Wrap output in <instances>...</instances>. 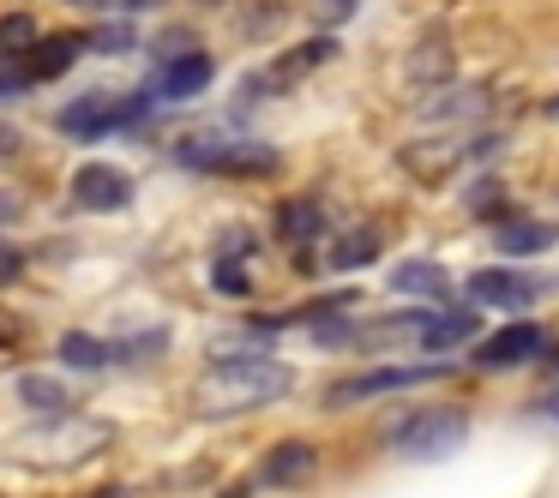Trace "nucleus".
Returning <instances> with one entry per match:
<instances>
[{
    "instance_id": "nucleus-1",
    "label": "nucleus",
    "mask_w": 559,
    "mask_h": 498,
    "mask_svg": "<svg viewBox=\"0 0 559 498\" xmlns=\"http://www.w3.org/2000/svg\"><path fill=\"white\" fill-rule=\"evenodd\" d=\"M283 390H289V366L265 361V354H241L235 366L223 361V366H211V373L193 385V414H205V421H229V414H241V409H259V402L283 397Z\"/></svg>"
},
{
    "instance_id": "nucleus-2",
    "label": "nucleus",
    "mask_w": 559,
    "mask_h": 498,
    "mask_svg": "<svg viewBox=\"0 0 559 498\" xmlns=\"http://www.w3.org/2000/svg\"><path fill=\"white\" fill-rule=\"evenodd\" d=\"M181 162L199 174H271L277 169V150L259 145V138H193L181 150Z\"/></svg>"
},
{
    "instance_id": "nucleus-3",
    "label": "nucleus",
    "mask_w": 559,
    "mask_h": 498,
    "mask_svg": "<svg viewBox=\"0 0 559 498\" xmlns=\"http://www.w3.org/2000/svg\"><path fill=\"white\" fill-rule=\"evenodd\" d=\"M463 438H469L463 409H433V414H415L391 445H397V457H409V462H439V457H451Z\"/></svg>"
},
{
    "instance_id": "nucleus-4",
    "label": "nucleus",
    "mask_w": 559,
    "mask_h": 498,
    "mask_svg": "<svg viewBox=\"0 0 559 498\" xmlns=\"http://www.w3.org/2000/svg\"><path fill=\"white\" fill-rule=\"evenodd\" d=\"M139 114H145V97H79L61 109V133L67 138H103V133H121Z\"/></svg>"
},
{
    "instance_id": "nucleus-5",
    "label": "nucleus",
    "mask_w": 559,
    "mask_h": 498,
    "mask_svg": "<svg viewBox=\"0 0 559 498\" xmlns=\"http://www.w3.org/2000/svg\"><path fill=\"white\" fill-rule=\"evenodd\" d=\"M49 426L55 433H43V438H31V445H43V457H49V469H67V462H79L85 450H97L103 438V426H91V421H67V414H49Z\"/></svg>"
},
{
    "instance_id": "nucleus-6",
    "label": "nucleus",
    "mask_w": 559,
    "mask_h": 498,
    "mask_svg": "<svg viewBox=\"0 0 559 498\" xmlns=\"http://www.w3.org/2000/svg\"><path fill=\"white\" fill-rule=\"evenodd\" d=\"M73 198L85 210H121L127 198H133V181H127L115 162H85V169L73 174Z\"/></svg>"
},
{
    "instance_id": "nucleus-7",
    "label": "nucleus",
    "mask_w": 559,
    "mask_h": 498,
    "mask_svg": "<svg viewBox=\"0 0 559 498\" xmlns=\"http://www.w3.org/2000/svg\"><path fill=\"white\" fill-rule=\"evenodd\" d=\"M542 349H547V337H542L535 325H506V330H493V337L481 342L475 366L499 373V366H518V361H530V354H542Z\"/></svg>"
},
{
    "instance_id": "nucleus-8",
    "label": "nucleus",
    "mask_w": 559,
    "mask_h": 498,
    "mask_svg": "<svg viewBox=\"0 0 559 498\" xmlns=\"http://www.w3.org/2000/svg\"><path fill=\"white\" fill-rule=\"evenodd\" d=\"M469 138H433V145H403V169L415 174V181H445L451 169H457L463 157H469Z\"/></svg>"
},
{
    "instance_id": "nucleus-9",
    "label": "nucleus",
    "mask_w": 559,
    "mask_h": 498,
    "mask_svg": "<svg viewBox=\"0 0 559 498\" xmlns=\"http://www.w3.org/2000/svg\"><path fill=\"white\" fill-rule=\"evenodd\" d=\"M469 294L481 306H530L535 294H542V282H530L523 270H475Z\"/></svg>"
},
{
    "instance_id": "nucleus-10",
    "label": "nucleus",
    "mask_w": 559,
    "mask_h": 498,
    "mask_svg": "<svg viewBox=\"0 0 559 498\" xmlns=\"http://www.w3.org/2000/svg\"><path fill=\"white\" fill-rule=\"evenodd\" d=\"M403 78H409L415 90H445L451 85V42L445 37H421L409 49V61H403Z\"/></svg>"
},
{
    "instance_id": "nucleus-11",
    "label": "nucleus",
    "mask_w": 559,
    "mask_h": 498,
    "mask_svg": "<svg viewBox=\"0 0 559 498\" xmlns=\"http://www.w3.org/2000/svg\"><path fill=\"white\" fill-rule=\"evenodd\" d=\"M451 366H379L367 378H349V385L331 390V402H355V397H373V390H403V385H421V378H439Z\"/></svg>"
},
{
    "instance_id": "nucleus-12",
    "label": "nucleus",
    "mask_w": 559,
    "mask_h": 498,
    "mask_svg": "<svg viewBox=\"0 0 559 498\" xmlns=\"http://www.w3.org/2000/svg\"><path fill=\"white\" fill-rule=\"evenodd\" d=\"M313 469H319V450L301 445V438H289V445H277L265 457L259 481H265V486H301V481H313Z\"/></svg>"
},
{
    "instance_id": "nucleus-13",
    "label": "nucleus",
    "mask_w": 559,
    "mask_h": 498,
    "mask_svg": "<svg viewBox=\"0 0 559 498\" xmlns=\"http://www.w3.org/2000/svg\"><path fill=\"white\" fill-rule=\"evenodd\" d=\"M475 325H481L475 313H421V318H415V342H421L427 354H439V349H457V342H469Z\"/></svg>"
},
{
    "instance_id": "nucleus-14",
    "label": "nucleus",
    "mask_w": 559,
    "mask_h": 498,
    "mask_svg": "<svg viewBox=\"0 0 559 498\" xmlns=\"http://www.w3.org/2000/svg\"><path fill=\"white\" fill-rule=\"evenodd\" d=\"M205 85H211V54H181V61H169V66H163V78H157V97H169V102H187V97H199Z\"/></svg>"
},
{
    "instance_id": "nucleus-15",
    "label": "nucleus",
    "mask_w": 559,
    "mask_h": 498,
    "mask_svg": "<svg viewBox=\"0 0 559 498\" xmlns=\"http://www.w3.org/2000/svg\"><path fill=\"white\" fill-rule=\"evenodd\" d=\"M481 109H487V97H481V90H457V97L433 102V109H427L421 121H427V133H451V121H475Z\"/></svg>"
},
{
    "instance_id": "nucleus-16",
    "label": "nucleus",
    "mask_w": 559,
    "mask_h": 498,
    "mask_svg": "<svg viewBox=\"0 0 559 498\" xmlns=\"http://www.w3.org/2000/svg\"><path fill=\"white\" fill-rule=\"evenodd\" d=\"M391 282H397L403 294H433V301H439V294H451V277L439 265H427V258H409L403 270H391Z\"/></svg>"
},
{
    "instance_id": "nucleus-17",
    "label": "nucleus",
    "mask_w": 559,
    "mask_h": 498,
    "mask_svg": "<svg viewBox=\"0 0 559 498\" xmlns=\"http://www.w3.org/2000/svg\"><path fill=\"white\" fill-rule=\"evenodd\" d=\"M277 234H283L289 246H307V241H313V234H319V205H313V198H295V205H283V210H277Z\"/></svg>"
},
{
    "instance_id": "nucleus-18",
    "label": "nucleus",
    "mask_w": 559,
    "mask_h": 498,
    "mask_svg": "<svg viewBox=\"0 0 559 498\" xmlns=\"http://www.w3.org/2000/svg\"><path fill=\"white\" fill-rule=\"evenodd\" d=\"M73 54H79V42H37V49L25 54L31 85H37V78H61L67 66H73Z\"/></svg>"
},
{
    "instance_id": "nucleus-19",
    "label": "nucleus",
    "mask_w": 559,
    "mask_h": 498,
    "mask_svg": "<svg viewBox=\"0 0 559 498\" xmlns=\"http://www.w3.org/2000/svg\"><path fill=\"white\" fill-rule=\"evenodd\" d=\"M373 253H379V234L373 229H355V234H343V241L331 246V270H355V265H367Z\"/></svg>"
},
{
    "instance_id": "nucleus-20",
    "label": "nucleus",
    "mask_w": 559,
    "mask_h": 498,
    "mask_svg": "<svg viewBox=\"0 0 559 498\" xmlns=\"http://www.w3.org/2000/svg\"><path fill=\"white\" fill-rule=\"evenodd\" d=\"M61 361L67 366H79V373H97V366H109V342H97V337H61Z\"/></svg>"
},
{
    "instance_id": "nucleus-21",
    "label": "nucleus",
    "mask_w": 559,
    "mask_h": 498,
    "mask_svg": "<svg viewBox=\"0 0 559 498\" xmlns=\"http://www.w3.org/2000/svg\"><path fill=\"white\" fill-rule=\"evenodd\" d=\"M499 246L506 253H542V246H554V229H542V222H506Z\"/></svg>"
},
{
    "instance_id": "nucleus-22",
    "label": "nucleus",
    "mask_w": 559,
    "mask_h": 498,
    "mask_svg": "<svg viewBox=\"0 0 559 498\" xmlns=\"http://www.w3.org/2000/svg\"><path fill=\"white\" fill-rule=\"evenodd\" d=\"M37 49V25L25 13H7L0 19V54H31Z\"/></svg>"
},
{
    "instance_id": "nucleus-23",
    "label": "nucleus",
    "mask_w": 559,
    "mask_h": 498,
    "mask_svg": "<svg viewBox=\"0 0 559 498\" xmlns=\"http://www.w3.org/2000/svg\"><path fill=\"white\" fill-rule=\"evenodd\" d=\"M19 390H25L31 409H49V414H67V409H73V397H67L61 385H49V378H25Z\"/></svg>"
},
{
    "instance_id": "nucleus-24",
    "label": "nucleus",
    "mask_w": 559,
    "mask_h": 498,
    "mask_svg": "<svg viewBox=\"0 0 559 498\" xmlns=\"http://www.w3.org/2000/svg\"><path fill=\"white\" fill-rule=\"evenodd\" d=\"M211 282H217V294H247V289H253V277H247L241 265H229V258L217 265V277H211Z\"/></svg>"
},
{
    "instance_id": "nucleus-25",
    "label": "nucleus",
    "mask_w": 559,
    "mask_h": 498,
    "mask_svg": "<svg viewBox=\"0 0 559 498\" xmlns=\"http://www.w3.org/2000/svg\"><path fill=\"white\" fill-rule=\"evenodd\" d=\"M19 270H25V258H19V246H7V241H0V282H13Z\"/></svg>"
},
{
    "instance_id": "nucleus-26",
    "label": "nucleus",
    "mask_w": 559,
    "mask_h": 498,
    "mask_svg": "<svg viewBox=\"0 0 559 498\" xmlns=\"http://www.w3.org/2000/svg\"><path fill=\"white\" fill-rule=\"evenodd\" d=\"M127 42H133L127 31H103V37H91V49H127Z\"/></svg>"
},
{
    "instance_id": "nucleus-27",
    "label": "nucleus",
    "mask_w": 559,
    "mask_h": 498,
    "mask_svg": "<svg viewBox=\"0 0 559 498\" xmlns=\"http://www.w3.org/2000/svg\"><path fill=\"white\" fill-rule=\"evenodd\" d=\"M7 150H19V133H13V126H0V157H7Z\"/></svg>"
},
{
    "instance_id": "nucleus-28",
    "label": "nucleus",
    "mask_w": 559,
    "mask_h": 498,
    "mask_svg": "<svg viewBox=\"0 0 559 498\" xmlns=\"http://www.w3.org/2000/svg\"><path fill=\"white\" fill-rule=\"evenodd\" d=\"M542 414H554V421H559V390H547V397H542Z\"/></svg>"
}]
</instances>
